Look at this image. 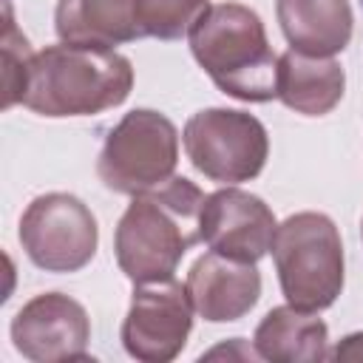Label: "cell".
Returning a JSON list of instances; mask_svg holds the SVG:
<instances>
[{"mask_svg": "<svg viewBox=\"0 0 363 363\" xmlns=\"http://www.w3.org/2000/svg\"><path fill=\"white\" fill-rule=\"evenodd\" d=\"M204 193L184 176L133 196L113 233L119 269L133 284L173 278L184 252L201 241L199 218Z\"/></svg>", "mask_w": 363, "mask_h": 363, "instance_id": "obj_1", "label": "cell"}, {"mask_svg": "<svg viewBox=\"0 0 363 363\" xmlns=\"http://www.w3.org/2000/svg\"><path fill=\"white\" fill-rule=\"evenodd\" d=\"M133 65L125 54L96 45H48L34 54L23 105L40 116H94L128 99Z\"/></svg>", "mask_w": 363, "mask_h": 363, "instance_id": "obj_2", "label": "cell"}, {"mask_svg": "<svg viewBox=\"0 0 363 363\" xmlns=\"http://www.w3.org/2000/svg\"><path fill=\"white\" fill-rule=\"evenodd\" d=\"M187 40L196 62L227 96L241 102L278 99V57L250 6H210Z\"/></svg>", "mask_w": 363, "mask_h": 363, "instance_id": "obj_3", "label": "cell"}, {"mask_svg": "<svg viewBox=\"0 0 363 363\" xmlns=\"http://www.w3.org/2000/svg\"><path fill=\"white\" fill-rule=\"evenodd\" d=\"M272 261L286 303L320 312L343 292V241L326 213H295L284 218L272 238Z\"/></svg>", "mask_w": 363, "mask_h": 363, "instance_id": "obj_4", "label": "cell"}, {"mask_svg": "<svg viewBox=\"0 0 363 363\" xmlns=\"http://www.w3.org/2000/svg\"><path fill=\"white\" fill-rule=\"evenodd\" d=\"M176 125L159 111L136 108L111 128L96 159V173L108 190L139 196L170 182L176 176Z\"/></svg>", "mask_w": 363, "mask_h": 363, "instance_id": "obj_5", "label": "cell"}, {"mask_svg": "<svg viewBox=\"0 0 363 363\" xmlns=\"http://www.w3.org/2000/svg\"><path fill=\"white\" fill-rule=\"evenodd\" d=\"M190 164L218 184L255 179L269 156V136L261 119L233 108L196 111L182 130Z\"/></svg>", "mask_w": 363, "mask_h": 363, "instance_id": "obj_6", "label": "cell"}, {"mask_svg": "<svg viewBox=\"0 0 363 363\" xmlns=\"http://www.w3.org/2000/svg\"><path fill=\"white\" fill-rule=\"evenodd\" d=\"M20 244L45 272H79L96 255L99 227L91 207L71 193H43L20 216Z\"/></svg>", "mask_w": 363, "mask_h": 363, "instance_id": "obj_7", "label": "cell"}, {"mask_svg": "<svg viewBox=\"0 0 363 363\" xmlns=\"http://www.w3.org/2000/svg\"><path fill=\"white\" fill-rule=\"evenodd\" d=\"M193 301L187 284L173 278L136 284L122 320V346L142 363H167L182 354L193 329Z\"/></svg>", "mask_w": 363, "mask_h": 363, "instance_id": "obj_8", "label": "cell"}, {"mask_svg": "<svg viewBox=\"0 0 363 363\" xmlns=\"http://www.w3.org/2000/svg\"><path fill=\"white\" fill-rule=\"evenodd\" d=\"M11 343L34 363L88 360L91 318L71 295L43 292L23 303L11 318Z\"/></svg>", "mask_w": 363, "mask_h": 363, "instance_id": "obj_9", "label": "cell"}, {"mask_svg": "<svg viewBox=\"0 0 363 363\" xmlns=\"http://www.w3.org/2000/svg\"><path fill=\"white\" fill-rule=\"evenodd\" d=\"M199 230L213 252L258 264L272 250L278 221L264 199L227 184L204 199Z\"/></svg>", "mask_w": 363, "mask_h": 363, "instance_id": "obj_10", "label": "cell"}, {"mask_svg": "<svg viewBox=\"0 0 363 363\" xmlns=\"http://www.w3.org/2000/svg\"><path fill=\"white\" fill-rule=\"evenodd\" d=\"M193 309L210 323H233L244 318L261 298V272L250 261L204 252L187 272Z\"/></svg>", "mask_w": 363, "mask_h": 363, "instance_id": "obj_11", "label": "cell"}, {"mask_svg": "<svg viewBox=\"0 0 363 363\" xmlns=\"http://www.w3.org/2000/svg\"><path fill=\"white\" fill-rule=\"evenodd\" d=\"M275 17L292 51L335 57L352 43L349 0H275Z\"/></svg>", "mask_w": 363, "mask_h": 363, "instance_id": "obj_12", "label": "cell"}, {"mask_svg": "<svg viewBox=\"0 0 363 363\" xmlns=\"http://www.w3.org/2000/svg\"><path fill=\"white\" fill-rule=\"evenodd\" d=\"M346 91V74L335 57L284 51L278 57V99L301 116L329 113Z\"/></svg>", "mask_w": 363, "mask_h": 363, "instance_id": "obj_13", "label": "cell"}, {"mask_svg": "<svg viewBox=\"0 0 363 363\" xmlns=\"http://www.w3.org/2000/svg\"><path fill=\"white\" fill-rule=\"evenodd\" d=\"M54 28L62 43L113 48L139 40L136 0H57Z\"/></svg>", "mask_w": 363, "mask_h": 363, "instance_id": "obj_14", "label": "cell"}, {"mask_svg": "<svg viewBox=\"0 0 363 363\" xmlns=\"http://www.w3.org/2000/svg\"><path fill=\"white\" fill-rule=\"evenodd\" d=\"M252 346L269 363H318L329 357V329L315 312L286 303L264 315L255 326Z\"/></svg>", "mask_w": 363, "mask_h": 363, "instance_id": "obj_15", "label": "cell"}, {"mask_svg": "<svg viewBox=\"0 0 363 363\" xmlns=\"http://www.w3.org/2000/svg\"><path fill=\"white\" fill-rule=\"evenodd\" d=\"M210 0H136L139 37L182 40L204 17Z\"/></svg>", "mask_w": 363, "mask_h": 363, "instance_id": "obj_16", "label": "cell"}, {"mask_svg": "<svg viewBox=\"0 0 363 363\" xmlns=\"http://www.w3.org/2000/svg\"><path fill=\"white\" fill-rule=\"evenodd\" d=\"M0 43H3V108L9 111L11 105L23 102L26 85H28V71L34 62L31 43L17 28L9 0L3 3V40Z\"/></svg>", "mask_w": 363, "mask_h": 363, "instance_id": "obj_17", "label": "cell"}, {"mask_svg": "<svg viewBox=\"0 0 363 363\" xmlns=\"http://www.w3.org/2000/svg\"><path fill=\"white\" fill-rule=\"evenodd\" d=\"M329 357L332 360H363V332H352L343 340H337Z\"/></svg>", "mask_w": 363, "mask_h": 363, "instance_id": "obj_18", "label": "cell"}, {"mask_svg": "<svg viewBox=\"0 0 363 363\" xmlns=\"http://www.w3.org/2000/svg\"><path fill=\"white\" fill-rule=\"evenodd\" d=\"M360 230H363V224H360Z\"/></svg>", "mask_w": 363, "mask_h": 363, "instance_id": "obj_19", "label": "cell"}]
</instances>
